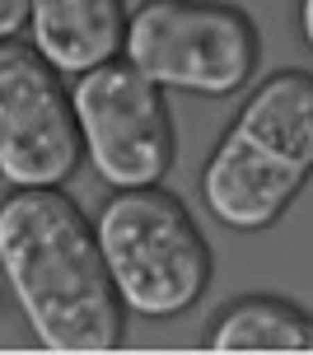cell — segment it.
I'll use <instances>...</instances> for the list:
<instances>
[{
	"mask_svg": "<svg viewBox=\"0 0 313 355\" xmlns=\"http://www.w3.org/2000/svg\"><path fill=\"white\" fill-rule=\"evenodd\" d=\"M313 178V71L267 75L201 168L206 211L234 234H262Z\"/></svg>",
	"mask_w": 313,
	"mask_h": 355,
	"instance_id": "obj_2",
	"label": "cell"
},
{
	"mask_svg": "<svg viewBox=\"0 0 313 355\" xmlns=\"http://www.w3.org/2000/svg\"><path fill=\"white\" fill-rule=\"evenodd\" d=\"M0 276L42 351H117L126 309L94 220L61 187H15L0 201Z\"/></svg>",
	"mask_w": 313,
	"mask_h": 355,
	"instance_id": "obj_1",
	"label": "cell"
},
{
	"mask_svg": "<svg viewBox=\"0 0 313 355\" xmlns=\"http://www.w3.org/2000/svg\"><path fill=\"white\" fill-rule=\"evenodd\" d=\"M94 234L122 309L140 318H178L206 295L215 271L210 243L164 182L112 187L94 215Z\"/></svg>",
	"mask_w": 313,
	"mask_h": 355,
	"instance_id": "obj_3",
	"label": "cell"
},
{
	"mask_svg": "<svg viewBox=\"0 0 313 355\" xmlns=\"http://www.w3.org/2000/svg\"><path fill=\"white\" fill-rule=\"evenodd\" d=\"M24 24H28V0H0V42L19 37Z\"/></svg>",
	"mask_w": 313,
	"mask_h": 355,
	"instance_id": "obj_9",
	"label": "cell"
},
{
	"mask_svg": "<svg viewBox=\"0 0 313 355\" xmlns=\"http://www.w3.org/2000/svg\"><path fill=\"white\" fill-rule=\"evenodd\" d=\"M126 0H28V42L56 71L75 75L122 56L126 42Z\"/></svg>",
	"mask_w": 313,
	"mask_h": 355,
	"instance_id": "obj_7",
	"label": "cell"
},
{
	"mask_svg": "<svg viewBox=\"0 0 313 355\" xmlns=\"http://www.w3.org/2000/svg\"><path fill=\"white\" fill-rule=\"evenodd\" d=\"M210 351H313V313L280 295H239L206 327Z\"/></svg>",
	"mask_w": 313,
	"mask_h": 355,
	"instance_id": "obj_8",
	"label": "cell"
},
{
	"mask_svg": "<svg viewBox=\"0 0 313 355\" xmlns=\"http://www.w3.org/2000/svg\"><path fill=\"white\" fill-rule=\"evenodd\" d=\"M70 103L85 159L108 187H150L169 178L178 155L174 112L164 89L140 75L126 56L75 75Z\"/></svg>",
	"mask_w": 313,
	"mask_h": 355,
	"instance_id": "obj_5",
	"label": "cell"
},
{
	"mask_svg": "<svg viewBox=\"0 0 313 355\" xmlns=\"http://www.w3.org/2000/svg\"><path fill=\"white\" fill-rule=\"evenodd\" d=\"M299 37H304V47L313 52V0H299Z\"/></svg>",
	"mask_w": 313,
	"mask_h": 355,
	"instance_id": "obj_10",
	"label": "cell"
},
{
	"mask_svg": "<svg viewBox=\"0 0 313 355\" xmlns=\"http://www.w3.org/2000/svg\"><path fill=\"white\" fill-rule=\"evenodd\" d=\"M85 145L66 75L33 42H0V178L10 187H66Z\"/></svg>",
	"mask_w": 313,
	"mask_h": 355,
	"instance_id": "obj_6",
	"label": "cell"
},
{
	"mask_svg": "<svg viewBox=\"0 0 313 355\" xmlns=\"http://www.w3.org/2000/svg\"><path fill=\"white\" fill-rule=\"evenodd\" d=\"M122 56L159 89L229 98L257 75L262 37L248 10L225 0H140Z\"/></svg>",
	"mask_w": 313,
	"mask_h": 355,
	"instance_id": "obj_4",
	"label": "cell"
}]
</instances>
